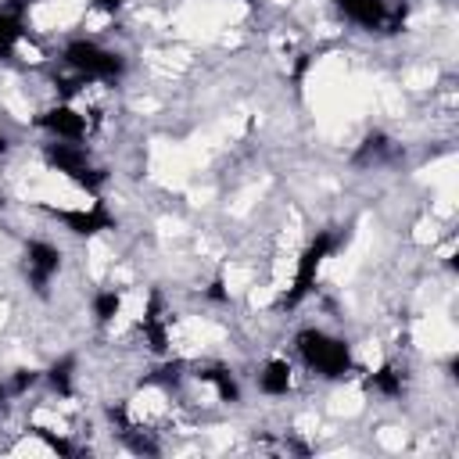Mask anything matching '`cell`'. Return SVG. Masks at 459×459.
<instances>
[{
    "label": "cell",
    "mask_w": 459,
    "mask_h": 459,
    "mask_svg": "<svg viewBox=\"0 0 459 459\" xmlns=\"http://www.w3.org/2000/svg\"><path fill=\"white\" fill-rule=\"evenodd\" d=\"M108 420H111V423H118V427L126 430V427H129V416H126V405H111V409H108Z\"/></svg>",
    "instance_id": "obj_20"
},
{
    "label": "cell",
    "mask_w": 459,
    "mask_h": 459,
    "mask_svg": "<svg viewBox=\"0 0 459 459\" xmlns=\"http://www.w3.org/2000/svg\"><path fill=\"white\" fill-rule=\"evenodd\" d=\"M22 7H25V0H18L11 11H0V57H11V54H14V47H18V43H22V36H25Z\"/></svg>",
    "instance_id": "obj_11"
},
{
    "label": "cell",
    "mask_w": 459,
    "mask_h": 459,
    "mask_svg": "<svg viewBox=\"0 0 459 459\" xmlns=\"http://www.w3.org/2000/svg\"><path fill=\"white\" fill-rule=\"evenodd\" d=\"M118 308H122V294H118V290H100V294L93 298V316H97V323H111V319L118 316Z\"/></svg>",
    "instance_id": "obj_15"
},
{
    "label": "cell",
    "mask_w": 459,
    "mask_h": 459,
    "mask_svg": "<svg viewBox=\"0 0 459 459\" xmlns=\"http://www.w3.org/2000/svg\"><path fill=\"white\" fill-rule=\"evenodd\" d=\"M32 430H36V437H43V441H47V448H50V452H57V455H72V445H68L65 437H54L47 427H32Z\"/></svg>",
    "instance_id": "obj_16"
},
{
    "label": "cell",
    "mask_w": 459,
    "mask_h": 459,
    "mask_svg": "<svg viewBox=\"0 0 459 459\" xmlns=\"http://www.w3.org/2000/svg\"><path fill=\"white\" fill-rule=\"evenodd\" d=\"M377 394H384V398H398L402 394V373L394 369V366H380L377 373H369V380H366Z\"/></svg>",
    "instance_id": "obj_14"
},
{
    "label": "cell",
    "mask_w": 459,
    "mask_h": 459,
    "mask_svg": "<svg viewBox=\"0 0 459 459\" xmlns=\"http://www.w3.org/2000/svg\"><path fill=\"white\" fill-rule=\"evenodd\" d=\"M140 330L151 344V351H165L169 348V330H165V316H161V294L151 290V301H147V312L140 319Z\"/></svg>",
    "instance_id": "obj_9"
},
{
    "label": "cell",
    "mask_w": 459,
    "mask_h": 459,
    "mask_svg": "<svg viewBox=\"0 0 459 459\" xmlns=\"http://www.w3.org/2000/svg\"><path fill=\"white\" fill-rule=\"evenodd\" d=\"M72 377H75V355H61L50 369H47V380H50V387L57 391V394H72Z\"/></svg>",
    "instance_id": "obj_13"
},
{
    "label": "cell",
    "mask_w": 459,
    "mask_h": 459,
    "mask_svg": "<svg viewBox=\"0 0 459 459\" xmlns=\"http://www.w3.org/2000/svg\"><path fill=\"white\" fill-rule=\"evenodd\" d=\"M43 161H47L54 172H61L65 179H72L75 186H82V190H100V186L108 183V172H104V169H97V165L90 161L86 147H79L75 140L47 143Z\"/></svg>",
    "instance_id": "obj_3"
},
{
    "label": "cell",
    "mask_w": 459,
    "mask_h": 459,
    "mask_svg": "<svg viewBox=\"0 0 459 459\" xmlns=\"http://www.w3.org/2000/svg\"><path fill=\"white\" fill-rule=\"evenodd\" d=\"M294 344H298L301 362H305L312 373L326 377V380H341V377H348V373L355 369L351 344L341 341V337H333V333H326V330L305 326V330L294 337Z\"/></svg>",
    "instance_id": "obj_1"
},
{
    "label": "cell",
    "mask_w": 459,
    "mask_h": 459,
    "mask_svg": "<svg viewBox=\"0 0 459 459\" xmlns=\"http://www.w3.org/2000/svg\"><path fill=\"white\" fill-rule=\"evenodd\" d=\"M57 86H61V93H75V90H79V82H75V79H61Z\"/></svg>",
    "instance_id": "obj_21"
},
{
    "label": "cell",
    "mask_w": 459,
    "mask_h": 459,
    "mask_svg": "<svg viewBox=\"0 0 459 459\" xmlns=\"http://www.w3.org/2000/svg\"><path fill=\"white\" fill-rule=\"evenodd\" d=\"M36 126L47 129V133L57 136V140H82V133H86V118H82L72 104H54V108H47V111L36 118Z\"/></svg>",
    "instance_id": "obj_7"
},
{
    "label": "cell",
    "mask_w": 459,
    "mask_h": 459,
    "mask_svg": "<svg viewBox=\"0 0 459 459\" xmlns=\"http://www.w3.org/2000/svg\"><path fill=\"white\" fill-rule=\"evenodd\" d=\"M337 7H341L344 18H351V22L362 25V29H380V25H387V4H384V0H337Z\"/></svg>",
    "instance_id": "obj_8"
},
{
    "label": "cell",
    "mask_w": 459,
    "mask_h": 459,
    "mask_svg": "<svg viewBox=\"0 0 459 459\" xmlns=\"http://www.w3.org/2000/svg\"><path fill=\"white\" fill-rule=\"evenodd\" d=\"M290 362L287 359H269L262 369H258V391L262 394H273V398H280V394H287L290 391Z\"/></svg>",
    "instance_id": "obj_10"
},
{
    "label": "cell",
    "mask_w": 459,
    "mask_h": 459,
    "mask_svg": "<svg viewBox=\"0 0 459 459\" xmlns=\"http://www.w3.org/2000/svg\"><path fill=\"white\" fill-rule=\"evenodd\" d=\"M341 240H348V233H333V230H323L305 251H301V258H298V265H294V280H290V290H283V298L276 301L280 308H294V305H301L305 298H308V290L316 287V276H319V265L341 247Z\"/></svg>",
    "instance_id": "obj_2"
},
{
    "label": "cell",
    "mask_w": 459,
    "mask_h": 459,
    "mask_svg": "<svg viewBox=\"0 0 459 459\" xmlns=\"http://www.w3.org/2000/svg\"><path fill=\"white\" fill-rule=\"evenodd\" d=\"M7 147H11V140H7L4 133H0V154H7Z\"/></svg>",
    "instance_id": "obj_23"
},
{
    "label": "cell",
    "mask_w": 459,
    "mask_h": 459,
    "mask_svg": "<svg viewBox=\"0 0 459 459\" xmlns=\"http://www.w3.org/2000/svg\"><path fill=\"white\" fill-rule=\"evenodd\" d=\"M36 380H39V369H18L14 380H11V391H14V394H25Z\"/></svg>",
    "instance_id": "obj_17"
},
{
    "label": "cell",
    "mask_w": 459,
    "mask_h": 459,
    "mask_svg": "<svg viewBox=\"0 0 459 459\" xmlns=\"http://www.w3.org/2000/svg\"><path fill=\"white\" fill-rule=\"evenodd\" d=\"M61 269V251L47 240H29L25 244V273H29V283L47 294V283L54 280V273Z\"/></svg>",
    "instance_id": "obj_5"
},
{
    "label": "cell",
    "mask_w": 459,
    "mask_h": 459,
    "mask_svg": "<svg viewBox=\"0 0 459 459\" xmlns=\"http://www.w3.org/2000/svg\"><path fill=\"white\" fill-rule=\"evenodd\" d=\"M4 394H7V387H4V384H0V402H4Z\"/></svg>",
    "instance_id": "obj_24"
},
{
    "label": "cell",
    "mask_w": 459,
    "mask_h": 459,
    "mask_svg": "<svg viewBox=\"0 0 459 459\" xmlns=\"http://www.w3.org/2000/svg\"><path fill=\"white\" fill-rule=\"evenodd\" d=\"M54 219H61L75 237H93V233H104L115 226V219L100 208V204H90V208H50Z\"/></svg>",
    "instance_id": "obj_6"
},
{
    "label": "cell",
    "mask_w": 459,
    "mask_h": 459,
    "mask_svg": "<svg viewBox=\"0 0 459 459\" xmlns=\"http://www.w3.org/2000/svg\"><path fill=\"white\" fill-rule=\"evenodd\" d=\"M122 434H126V441H129V448H133V452H147V455H158V445H154V441H151L147 434L140 437V434H133L129 427H126Z\"/></svg>",
    "instance_id": "obj_18"
},
{
    "label": "cell",
    "mask_w": 459,
    "mask_h": 459,
    "mask_svg": "<svg viewBox=\"0 0 459 459\" xmlns=\"http://www.w3.org/2000/svg\"><path fill=\"white\" fill-rule=\"evenodd\" d=\"M208 298H212V301H230V294H226V283H222V276H215V280H212V287H208Z\"/></svg>",
    "instance_id": "obj_19"
},
{
    "label": "cell",
    "mask_w": 459,
    "mask_h": 459,
    "mask_svg": "<svg viewBox=\"0 0 459 459\" xmlns=\"http://www.w3.org/2000/svg\"><path fill=\"white\" fill-rule=\"evenodd\" d=\"M0 208H4V197H0Z\"/></svg>",
    "instance_id": "obj_25"
},
{
    "label": "cell",
    "mask_w": 459,
    "mask_h": 459,
    "mask_svg": "<svg viewBox=\"0 0 459 459\" xmlns=\"http://www.w3.org/2000/svg\"><path fill=\"white\" fill-rule=\"evenodd\" d=\"M118 4H122V0H100V7H104V11H115Z\"/></svg>",
    "instance_id": "obj_22"
},
{
    "label": "cell",
    "mask_w": 459,
    "mask_h": 459,
    "mask_svg": "<svg viewBox=\"0 0 459 459\" xmlns=\"http://www.w3.org/2000/svg\"><path fill=\"white\" fill-rule=\"evenodd\" d=\"M197 380L212 384L215 394H219V402H230V405L240 402V384H237V377L226 366H204V369H197Z\"/></svg>",
    "instance_id": "obj_12"
},
{
    "label": "cell",
    "mask_w": 459,
    "mask_h": 459,
    "mask_svg": "<svg viewBox=\"0 0 459 459\" xmlns=\"http://www.w3.org/2000/svg\"><path fill=\"white\" fill-rule=\"evenodd\" d=\"M65 65L82 79H118L126 72V61L118 50H108L93 39H72L65 47Z\"/></svg>",
    "instance_id": "obj_4"
}]
</instances>
